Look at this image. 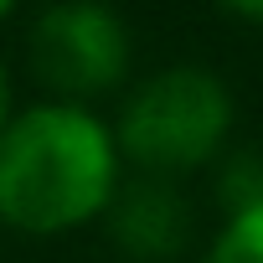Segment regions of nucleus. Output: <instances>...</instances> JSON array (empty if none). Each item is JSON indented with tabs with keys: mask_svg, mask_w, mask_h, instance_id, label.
Wrapping results in <instances>:
<instances>
[{
	"mask_svg": "<svg viewBox=\"0 0 263 263\" xmlns=\"http://www.w3.org/2000/svg\"><path fill=\"white\" fill-rule=\"evenodd\" d=\"M119 145L78 103H36L0 129V217L21 232H67L108 212Z\"/></svg>",
	"mask_w": 263,
	"mask_h": 263,
	"instance_id": "nucleus-1",
	"label": "nucleus"
},
{
	"mask_svg": "<svg viewBox=\"0 0 263 263\" xmlns=\"http://www.w3.org/2000/svg\"><path fill=\"white\" fill-rule=\"evenodd\" d=\"M232 129V93L206 67H165L129 93L114 145L150 176H181L206 165Z\"/></svg>",
	"mask_w": 263,
	"mask_h": 263,
	"instance_id": "nucleus-2",
	"label": "nucleus"
},
{
	"mask_svg": "<svg viewBox=\"0 0 263 263\" xmlns=\"http://www.w3.org/2000/svg\"><path fill=\"white\" fill-rule=\"evenodd\" d=\"M31 67L47 88L67 98L108 93L129 67V31L98 0H57L31 26Z\"/></svg>",
	"mask_w": 263,
	"mask_h": 263,
	"instance_id": "nucleus-3",
	"label": "nucleus"
},
{
	"mask_svg": "<svg viewBox=\"0 0 263 263\" xmlns=\"http://www.w3.org/2000/svg\"><path fill=\"white\" fill-rule=\"evenodd\" d=\"M108 227L114 237L140 253V258H165L186 242L191 232V206L181 201V191L165 181V176H140L114 191L108 201Z\"/></svg>",
	"mask_w": 263,
	"mask_h": 263,
	"instance_id": "nucleus-4",
	"label": "nucleus"
},
{
	"mask_svg": "<svg viewBox=\"0 0 263 263\" xmlns=\"http://www.w3.org/2000/svg\"><path fill=\"white\" fill-rule=\"evenodd\" d=\"M222 201L232 206V217L263 206V150H237L222 165Z\"/></svg>",
	"mask_w": 263,
	"mask_h": 263,
	"instance_id": "nucleus-5",
	"label": "nucleus"
},
{
	"mask_svg": "<svg viewBox=\"0 0 263 263\" xmlns=\"http://www.w3.org/2000/svg\"><path fill=\"white\" fill-rule=\"evenodd\" d=\"M212 263H263V206L237 212L212 242Z\"/></svg>",
	"mask_w": 263,
	"mask_h": 263,
	"instance_id": "nucleus-6",
	"label": "nucleus"
},
{
	"mask_svg": "<svg viewBox=\"0 0 263 263\" xmlns=\"http://www.w3.org/2000/svg\"><path fill=\"white\" fill-rule=\"evenodd\" d=\"M11 124V78H6V67H0V129Z\"/></svg>",
	"mask_w": 263,
	"mask_h": 263,
	"instance_id": "nucleus-7",
	"label": "nucleus"
},
{
	"mask_svg": "<svg viewBox=\"0 0 263 263\" xmlns=\"http://www.w3.org/2000/svg\"><path fill=\"white\" fill-rule=\"evenodd\" d=\"M227 6L237 16H248V21H263V0H227Z\"/></svg>",
	"mask_w": 263,
	"mask_h": 263,
	"instance_id": "nucleus-8",
	"label": "nucleus"
},
{
	"mask_svg": "<svg viewBox=\"0 0 263 263\" xmlns=\"http://www.w3.org/2000/svg\"><path fill=\"white\" fill-rule=\"evenodd\" d=\"M11 6H16V0H0V21H6V16H11Z\"/></svg>",
	"mask_w": 263,
	"mask_h": 263,
	"instance_id": "nucleus-9",
	"label": "nucleus"
}]
</instances>
